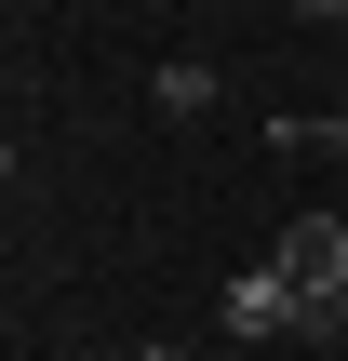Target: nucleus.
<instances>
[{
	"mask_svg": "<svg viewBox=\"0 0 348 361\" xmlns=\"http://www.w3.org/2000/svg\"><path fill=\"white\" fill-rule=\"evenodd\" d=\"M295 295H348V214H295L282 228V255H268Z\"/></svg>",
	"mask_w": 348,
	"mask_h": 361,
	"instance_id": "2",
	"label": "nucleus"
},
{
	"mask_svg": "<svg viewBox=\"0 0 348 361\" xmlns=\"http://www.w3.org/2000/svg\"><path fill=\"white\" fill-rule=\"evenodd\" d=\"M295 348H348V295H308V322H295Z\"/></svg>",
	"mask_w": 348,
	"mask_h": 361,
	"instance_id": "5",
	"label": "nucleus"
},
{
	"mask_svg": "<svg viewBox=\"0 0 348 361\" xmlns=\"http://www.w3.org/2000/svg\"><path fill=\"white\" fill-rule=\"evenodd\" d=\"M148 107H161V121H215V67H201V54H174V67L148 80Z\"/></svg>",
	"mask_w": 348,
	"mask_h": 361,
	"instance_id": "3",
	"label": "nucleus"
},
{
	"mask_svg": "<svg viewBox=\"0 0 348 361\" xmlns=\"http://www.w3.org/2000/svg\"><path fill=\"white\" fill-rule=\"evenodd\" d=\"M134 361H174V348H134Z\"/></svg>",
	"mask_w": 348,
	"mask_h": 361,
	"instance_id": "6",
	"label": "nucleus"
},
{
	"mask_svg": "<svg viewBox=\"0 0 348 361\" xmlns=\"http://www.w3.org/2000/svg\"><path fill=\"white\" fill-rule=\"evenodd\" d=\"M268 147H308V161H348V107H308V121H268Z\"/></svg>",
	"mask_w": 348,
	"mask_h": 361,
	"instance_id": "4",
	"label": "nucleus"
},
{
	"mask_svg": "<svg viewBox=\"0 0 348 361\" xmlns=\"http://www.w3.org/2000/svg\"><path fill=\"white\" fill-rule=\"evenodd\" d=\"M295 322H308V295H295L268 255H255V268H228V335H241V348H295Z\"/></svg>",
	"mask_w": 348,
	"mask_h": 361,
	"instance_id": "1",
	"label": "nucleus"
}]
</instances>
